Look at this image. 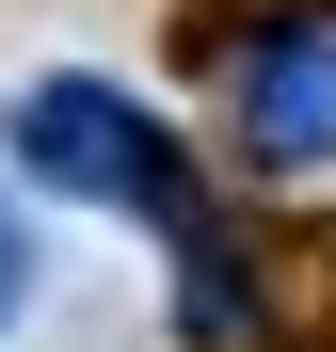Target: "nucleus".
Wrapping results in <instances>:
<instances>
[{
	"label": "nucleus",
	"mask_w": 336,
	"mask_h": 352,
	"mask_svg": "<svg viewBox=\"0 0 336 352\" xmlns=\"http://www.w3.org/2000/svg\"><path fill=\"white\" fill-rule=\"evenodd\" d=\"M0 144H16V176H32V192L128 208V224H160V241H192V224H208V192H192L177 129H160L128 80H96V65H48V80H16V96H0Z\"/></svg>",
	"instance_id": "1"
},
{
	"label": "nucleus",
	"mask_w": 336,
	"mask_h": 352,
	"mask_svg": "<svg viewBox=\"0 0 336 352\" xmlns=\"http://www.w3.org/2000/svg\"><path fill=\"white\" fill-rule=\"evenodd\" d=\"M224 129L256 176L336 160V0H256V32L224 48Z\"/></svg>",
	"instance_id": "2"
},
{
	"label": "nucleus",
	"mask_w": 336,
	"mask_h": 352,
	"mask_svg": "<svg viewBox=\"0 0 336 352\" xmlns=\"http://www.w3.org/2000/svg\"><path fill=\"white\" fill-rule=\"evenodd\" d=\"M32 272H48V241H32V208H0V320L32 305Z\"/></svg>",
	"instance_id": "3"
}]
</instances>
